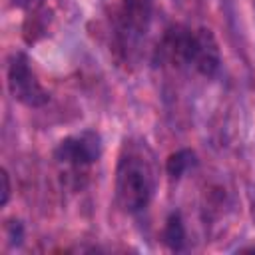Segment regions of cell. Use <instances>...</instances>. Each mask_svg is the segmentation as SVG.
<instances>
[{"label": "cell", "instance_id": "2", "mask_svg": "<svg viewBox=\"0 0 255 255\" xmlns=\"http://www.w3.org/2000/svg\"><path fill=\"white\" fill-rule=\"evenodd\" d=\"M159 54L177 68H189L211 78L219 72L221 56L213 34L205 28L191 30L187 26H173L165 32Z\"/></svg>", "mask_w": 255, "mask_h": 255}, {"label": "cell", "instance_id": "7", "mask_svg": "<svg viewBox=\"0 0 255 255\" xmlns=\"http://www.w3.org/2000/svg\"><path fill=\"white\" fill-rule=\"evenodd\" d=\"M197 163L195 153L191 149H177L175 153H171L165 161V171L171 179H179L183 177L193 165Z\"/></svg>", "mask_w": 255, "mask_h": 255}, {"label": "cell", "instance_id": "3", "mask_svg": "<svg viewBox=\"0 0 255 255\" xmlns=\"http://www.w3.org/2000/svg\"><path fill=\"white\" fill-rule=\"evenodd\" d=\"M153 0H120V8L114 16V32L118 48L124 56L137 48V42L145 36L151 24Z\"/></svg>", "mask_w": 255, "mask_h": 255}, {"label": "cell", "instance_id": "1", "mask_svg": "<svg viewBox=\"0 0 255 255\" xmlns=\"http://www.w3.org/2000/svg\"><path fill=\"white\" fill-rule=\"evenodd\" d=\"M157 187L153 153L145 141L129 139L122 145L116 167V199L128 213H137L149 205Z\"/></svg>", "mask_w": 255, "mask_h": 255}, {"label": "cell", "instance_id": "9", "mask_svg": "<svg viewBox=\"0 0 255 255\" xmlns=\"http://www.w3.org/2000/svg\"><path fill=\"white\" fill-rule=\"evenodd\" d=\"M10 199V177H8V171L2 169V199H0V205L4 207Z\"/></svg>", "mask_w": 255, "mask_h": 255}, {"label": "cell", "instance_id": "8", "mask_svg": "<svg viewBox=\"0 0 255 255\" xmlns=\"http://www.w3.org/2000/svg\"><path fill=\"white\" fill-rule=\"evenodd\" d=\"M46 30H48V16H46V12L40 10V6L30 10L28 18L24 20V38H26V42H30V44L36 42L42 34H46Z\"/></svg>", "mask_w": 255, "mask_h": 255}, {"label": "cell", "instance_id": "10", "mask_svg": "<svg viewBox=\"0 0 255 255\" xmlns=\"http://www.w3.org/2000/svg\"><path fill=\"white\" fill-rule=\"evenodd\" d=\"M40 2L42 0H12V4L16 8H22V10H34L40 6Z\"/></svg>", "mask_w": 255, "mask_h": 255}, {"label": "cell", "instance_id": "4", "mask_svg": "<svg viewBox=\"0 0 255 255\" xmlns=\"http://www.w3.org/2000/svg\"><path fill=\"white\" fill-rule=\"evenodd\" d=\"M8 90L12 98L28 108H42L48 104L50 94L40 84L26 54L18 52L8 62Z\"/></svg>", "mask_w": 255, "mask_h": 255}, {"label": "cell", "instance_id": "5", "mask_svg": "<svg viewBox=\"0 0 255 255\" xmlns=\"http://www.w3.org/2000/svg\"><path fill=\"white\" fill-rule=\"evenodd\" d=\"M100 155H102V139L92 129L64 137L54 149V157L60 163L70 165L74 169H84L96 163Z\"/></svg>", "mask_w": 255, "mask_h": 255}, {"label": "cell", "instance_id": "6", "mask_svg": "<svg viewBox=\"0 0 255 255\" xmlns=\"http://www.w3.org/2000/svg\"><path fill=\"white\" fill-rule=\"evenodd\" d=\"M161 237H163V243L169 249H173V251L183 249V245H185V225H183V219H181L179 211H173V213L167 215Z\"/></svg>", "mask_w": 255, "mask_h": 255}]
</instances>
